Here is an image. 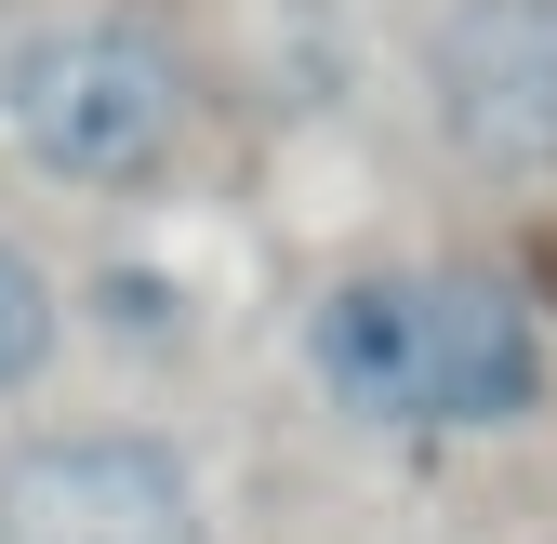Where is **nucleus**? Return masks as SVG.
<instances>
[{"label": "nucleus", "mask_w": 557, "mask_h": 544, "mask_svg": "<svg viewBox=\"0 0 557 544\" xmlns=\"http://www.w3.org/2000/svg\"><path fill=\"white\" fill-rule=\"evenodd\" d=\"M319 412L372 438H518L557 412V319L492 252H372L332 265L293 319Z\"/></svg>", "instance_id": "f257e3e1"}, {"label": "nucleus", "mask_w": 557, "mask_h": 544, "mask_svg": "<svg viewBox=\"0 0 557 544\" xmlns=\"http://www.w3.org/2000/svg\"><path fill=\"white\" fill-rule=\"evenodd\" d=\"M0 133L14 160L53 186H173L186 133H199V66L147 27V14H40L0 40Z\"/></svg>", "instance_id": "f03ea898"}, {"label": "nucleus", "mask_w": 557, "mask_h": 544, "mask_svg": "<svg viewBox=\"0 0 557 544\" xmlns=\"http://www.w3.org/2000/svg\"><path fill=\"white\" fill-rule=\"evenodd\" d=\"M0 544H213V479L173 425L66 412L0 438Z\"/></svg>", "instance_id": "7ed1b4c3"}, {"label": "nucleus", "mask_w": 557, "mask_h": 544, "mask_svg": "<svg viewBox=\"0 0 557 544\" xmlns=\"http://www.w3.org/2000/svg\"><path fill=\"white\" fill-rule=\"evenodd\" d=\"M411 81L478 186H557V0H438Z\"/></svg>", "instance_id": "20e7f679"}, {"label": "nucleus", "mask_w": 557, "mask_h": 544, "mask_svg": "<svg viewBox=\"0 0 557 544\" xmlns=\"http://www.w3.org/2000/svg\"><path fill=\"white\" fill-rule=\"evenodd\" d=\"M66 359V280H53V252L0 226V412H14L27 385H53Z\"/></svg>", "instance_id": "39448f33"}]
</instances>
